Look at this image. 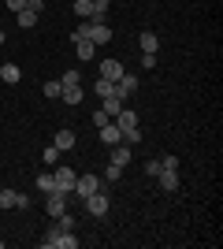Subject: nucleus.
I'll return each mask as SVG.
<instances>
[{"instance_id": "nucleus-1", "label": "nucleus", "mask_w": 223, "mask_h": 249, "mask_svg": "<svg viewBox=\"0 0 223 249\" xmlns=\"http://www.w3.org/2000/svg\"><path fill=\"white\" fill-rule=\"evenodd\" d=\"M41 249H78V238L74 231H60V227H49L41 238Z\"/></svg>"}, {"instance_id": "nucleus-2", "label": "nucleus", "mask_w": 223, "mask_h": 249, "mask_svg": "<svg viewBox=\"0 0 223 249\" xmlns=\"http://www.w3.org/2000/svg\"><path fill=\"white\" fill-rule=\"evenodd\" d=\"M82 205H86V212H89V216L104 219V216H108V208H112V201H108V194H104V190H97V194H89V197H86Z\"/></svg>"}, {"instance_id": "nucleus-3", "label": "nucleus", "mask_w": 223, "mask_h": 249, "mask_svg": "<svg viewBox=\"0 0 223 249\" xmlns=\"http://www.w3.org/2000/svg\"><path fill=\"white\" fill-rule=\"evenodd\" d=\"M52 178H56V190L71 197V194H74V182H78V171H71V167L64 164V167H56V171H52Z\"/></svg>"}, {"instance_id": "nucleus-4", "label": "nucleus", "mask_w": 223, "mask_h": 249, "mask_svg": "<svg viewBox=\"0 0 223 249\" xmlns=\"http://www.w3.org/2000/svg\"><path fill=\"white\" fill-rule=\"evenodd\" d=\"M112 93H116L119 101L127 104V97H130V93H138V74L123 71V78H116V89H112Z\"/></svg>"}, {"instance_id": "nucleus-5", "label": "nucleus", "mask_w": 223, "mask_h": 249, "mask_svg": "<svg viewBox=\"0 0 223 249\" xmlns=\"http://www.w3.org/2000/svg\"><path fill=\"white\" fill-rule=\"evenodd\" d=\"M97 190H104L97 175H78V182H74V194H78V201H86L89 194H97Z\"/></svg>"}, {"instance_id": "nucleus-6", "label": "nucleus", "mask_w": 223, "mask_h": 249, "mask_svg": "<svg viewBox=\"0 0 223 249\" xmlns=\"http://www.w3.org/2000/svg\"><path fill=\"white\" fill-rule=\"evenodd\" d=\"M0 208H30V197L19 190H0Z\"/></svg>"}, {"instance_id": "nucleus-7", "label": "nucleus", "mask_w": 223, "mask_h": 249, "mask_svg": "<svg viewBox=\"0 0 223 249\" xmlns=\"http://www.w3.org/2000/svg\"><path fill=\"white\" fill-rule=\"evenodd\" d=\"M45 212H49V216H60V212H67V194H60V190H52V194H49V201H45Z\"/></svg>"}, {"instance_id": "nucleus-8", "label": "nucleus", "mask_w": 223, "mask_h": 249, "mask_svg": "<svg viewBox=\"0 0 223 249\" xmlns=\"http://www.w3.org/2000/svg\"><path fill=\"white\" fill-rule=\"evenodd\" d=\"M123 71H127V67H123L119 60H101V74H97V78H108V82H116V78H123Z\"/></svg>"}, {"instance_id": "nucleus-9", "label": "nucleus", "mask_w": 223, "mask_h": 249, "mask_svg": "<svg viewBox=\"0 0 223 249\" xmlns=\"http://www.w3.org/2000/svg\"><path fill=\"white\" fill-rule=\"evenodd\" d=\"M97 134H101V142H104V145H116V142H123V130H119L116 123H104V126H97Z\"/></svg>"}, {"instance_id": "nucleus-10", "label": "nucleus", "mask_w": 223, "mask_h": 249, "mask_svg": "<svg viewBox=\"0 0 223 249\" xmlns=\"http://www.w3.org/2000/svg\"><path fill=\"white\" fill-rule=\"evenodd\" d=\"M156 178H160V186L168 190V194H171V190H179V182H182V178H179V167H164Z\"/></svg>"}, {"instance_id": "nucleus-11", "label": "nucleus", "mask_w": 223, "mask_h": 249, "mask_svg": "<svg viewBox=\"0 0 223 249\" xmlns=\"http://www.w3.org/2000/svg\"><path fill=\"white\" fill-rule=\"evenodd\" d=\"M52 145L60 149V153H64V149H74V130H71V126H64V130H56Z\"/></svg>"}, {"instance_id": "nucleus-12", "label": "nucleus", "mask_w": 223, "mask_h": 249, "mask_svg": "<svg viewBox=\"0 0 223 249\" xmlns=\"http://www.w3.org/2000/svg\"><path fill=\"white\" fill-rule=\"evenodd\" d=\"M138 45H141V52H153V56H156V52H160V37H156V34H153V30H141Z\"/></svg>"}, {"instance_id": "nucleus-13", "label": "nucleus", "mask_w": 223, "mask_h": 249, "mask_svg": "<svg viewBox=\"0 0 223 249\" xmlns=\"http://www.w3.org/2000/svg\"><path fill=\"white\" fill-rule=\"evenodd\" d=\"M112 123H116L119 130H127V126H138V112H130L127 104H123V112H119L116 119H112Z\"/></svg>"}, {"instance_id": "nucleus-14", "label": "nucleus", "mask_w": 223, "mask_h": 249, "mask_svg": "<svg viewBox=\"0 0 223 249\" xmlns=\"http://www.w3.org/2000/svg\"><path fill=\"white\" fill-rule=\"evenodd\" d=\"M112 164H119V167L130 164V149L123 145V142H116V145H112Z\"/></svg>"}, {"instance_id": "nucleus-15", "label": "nucleus", "mask_w": 223, "mask_h": 249, "mask_svg": "<svg viewBox=\"0 0 223 249\" xmlns=\"http://www.w3.org/2000/svg\"><path fill=\"white\" fill-rule=\"evenodd\" d=\"M22 78V71L19 67H15V63H4V67H0V82H8V86H15Z\"/></svg>"}, {"instance_id": "nucleus-16", "label": "nucleus", "mask_w": 223, "mask_h": 249, "mask_svg": "<svg viewBox=\"0 0 223 249\" xmlns=\"http://www.w3.org/2000/svg\"><path fill=\"white\" fill-rule=\"evenodd\" d=\"M60 97H64V101H67V104H71V108H74V104H82L86 89H78V86H64V93H60Z\"/></svg>"}, {"instance_id": "nucleus-17", "label": "nucleus", "mask_w": 223, "mask_h": 249, "mask_svg": "<svg viewBox=\"0 0 223 249\" xmlns=\"http://www.w3.org/2000/svg\"><path fill=\"white\" fill-rule=\"evenodd\" d=\"M74 52H78V60H93V56H97V45L93 41H74Z\"/></svg>"}, {"instance_id": "nucleus-18", "label": "nucleus", "mask_w": 223, "mask_h": 249, "mask_svg": "<svg viewBox=\"0 0 223 249\" xmlns=\"http://www.w3.org/2000/svg\"><path fill=\"white\" fill-rule=\"evenodd\" d=\"M74 15L93 22V0H74Z\"/></svg>"}, {"instance_id": "nucleus-19", "label": "nucleus", "mask_w": 223, "mask_h": 249, "mask_svg": "<svg viewBox=\"0 0 223 249\" xmlns=\"http://www.w3.org/2000/svg\"><path fill=\"white\" fill-rule=\"evenodd\" d=\"M15 15H19V26H22V30H30V26H37V11L22 8V11H15Z\"/></svg>"}, {"instance_id": "nucleus-20", "label": "nucleus", "mask_w": 223, "mask_h": 249, "mask_svg": "<svg viewBox=\"0 0 223 249\" xmlns=\"http://www.w3.org/2000/svg\"><path fill=\"white\" fill-rule=\"evenodd\" d=\"M101 112H108V115H112V119H116V115L123 112V101H119L116 93H112V97H104V108H101Z\"/></svg>"}, {"instance_id": "nucleus-21", "label": "nucleus", "mask_w": 223, "mask_h": 249, "mask_svg": "<svg viewBox=\"0 0 223 249\" xmlns=\"http://www.w3.org/2000/svg\"><path fill=\"white\" fill-rule=\"evenodd\" d=\"M37 190H41V194H52V190H56L52 171H41V175H37Z\"/></svg>"}, {"instance_id": "nucleus-22", "label": "nucleus", "mask_w": 223, "mask_h": 249, "mask_svg": "<svg viewBox=\"0 0 223 249\" xmlns=\"http://www.w3.org/2000/svg\"><path fill=\"white\" fill-rule=\"evenodd\" d=\"M93 89H97V97L104 101V97H112V89H116V82H108V78H97V82H93Z\"/></svg>"}, {"instance_id": "nucleus-23", "label": "nucleus", "mask_w": 223, "mask_h": 249, "mask_svg": "<svg viewBox=\"0 0 223 249\" xmlns=\"http://www.w3.org/2000/svg\"><path fill=\"white\" fill-rule=\"evenodd\" d=\"M141 142V126H127L123 130V145H138Z\"/></svg>"}, {"instance_id": "nucleus-24", "label": "nucleus", "mask_w": 223, "mask_h": 249, "mask_svg": "<svg viewBox=\"0 0 223 249\" xmlns=\"http://www.w3.org/2000/svg\"><path fill=\"white\" fill-rule=\"evenodd\" d=\"M60 86H82V71H78V67H71V71L60 78Z\"/></svg>"}, {"instance_id": "nucleus-25", "label": "nucleus", "mask_w": 223, "mask_h": 249, "mask_svg": "<svg viewBox=\"0 0 223 249\" xmlns=\"http://www.w3.org/2000/svg\"><path fill=\"white\" fill-rule=\"evenodd\" d=\"M52 227H60V231H74V216H71V212H60Z\"/></svg>"}, {"instance_id": "nucleus-26", "label": "nucleus", "mask_w": 223, "mask_h": 249, "mask_svg": "<svg viewBox=\"0 0 223 249\" xmlns=\"http://www.w3.org/2000/svg\"><path fill=\"white\" fill-rule=\"evenodd\" d=\"M160 171H164V160H160V156H153V160L145 164V175H149V178H156Z\"/></svg>"}, {"instance_id": "nucleus-27", "label": "nucleus", "mask_w": 223, "mask_h": 249, "mask_svg": "<svg viewBox=\"0 0 223 249\" xmlns=\"http://www.w3.org/2000/svg\"><path fill=\"white\" fill-rule=\"evenodd\" d=\"M108 15V0H93V22H104Z\"/></svg>"}, {"instance_id": "nucleus-28", "label": "nucleus", "mask_w": 223, "mask_h": 249, "mask_svg": "<svg viewBox=\"0 0 223 249\" xmlns=\"http://www.w3.org/2000/svg\"><path fill=\"white\" fill-rule=\"evenodd\" d=\"M41 93H45V97H60V93H64L60 78H56V82H45V86H41Z\"/></svg>"}, {"instance_id": "nucleus-29", "label": "nucleus", "mask_w": 223, "mask_h": 249, "mask_svg": "<svg viewBox=\"0 0 223 249\" xmlns=\"http://www.w3.org/2000/svg\"><path fill=\"white\" fill-rule=\"evenodd\" d=\"M104 178H108V182H119V178H123V167H119V164H108L104 167Z\"/></svg>"}, {"instance_id": "nucleus-30", "label": "nucleus", "mask_w": 223, "mask_h": 249, "mask_svg": "<svg viewBox=\"0 0 223 249\" xmlns=\"http://www.w3.org/2000/svg\"><path fill=\"white\" fill-rule=\"evenodd\" d=\"M41 160H45V164H56V160H60V149H56V145L41 149Z\"/></svg>"}, {"instance_id": "nucleus-31", "label": "nucleus", "mask_w": 223, "mask_h": 249, "mask_svg": "<svg viewBox=\"0 0 223 249\" xmlns=\"http://www.w3.org/2000/svg\"><path fill=\"white\" fill-rule=\"evenodd\" d=\"M89 119H93V126H104V123H112V115H108V112H101V108H97V112L89 115Z\"/></svg>"}, {"instance_id": "nucleus-32", "label": "nucleus", "mask_w": 223, "mask_h": 249, "mask_svg": "<svg viewBox=\"0 0 223 249\" xmlns=\"http://www.w3.org/2000/svg\"><path fill=\"white\" fill-rule=\"evenodd\" d=\"M141 67H156V56H153V52H141Z\"/></svg>"}, {"instance_id": "nucleus-33", "label": "nucleus", "mask_w": 223, "mask_h": 249, "mask_svg": "<svg viewBox=\"0 0 223 249\" xmlns=\"http://www.w3.org/2000/svg\"><path fill=\"white\" fill-rule=\"evenodd\" d=\"M160 160H164V167H179V156H175V153H168V156H160Z\"/></svg>"}, {"instance_id": "nucleus-34", "label": "nucleus", "mask_w": 223, "mask_h": 249, "mask_svg": "<svg viewBox=\"0 0 223 249\" xmlns=\"http://www.w3.org/2000/svg\"><path fill=\"white\" fill-rule=\"evenodd\" d=\"M26 8H30V11H37V15H41V11H45V0H26Z\"/></svg>"}, {"instance_id": "nucleus-35", "label": "nucleus", "mask_w": 223, "mask_h": 249, "mask_svg": "<svg viewBox=\"0 0 223 249\" xmlns=\"http://www.w3.org/2000/svg\"><path fill=\"white\" fill-rule=\"evenodd\" d=\"M26 8V0H8V11H22Z\"/></svg>"}, {"instance_id": "nucleus-36", "label": "nucleus", "mask_w": 223, "mask_h": 249, "mask_svg": "<svg viewBox=\"0 0 223 249\" xmlns=\"http://www.w3.org/2000/svg\"><path fill=\"white\" fill-rule=\"evenodd\" d=\"M4 41H8V37H4V30H0V45H4Z\"/></svg>"}, {"instance_id": "nucleus-37", "label": "nucleus", "mask_w": 223, "mask_h": 249, "mask_svg": "<svg viewBox=\"0 0 223 249\" xmlns=\"http://www.w3.org/2000/svg\"><path fill=\"white\" fill-rule=\"evenodd\" d=\"M0 249H4V242H0Z\"/></svg>"}]
</instances>
